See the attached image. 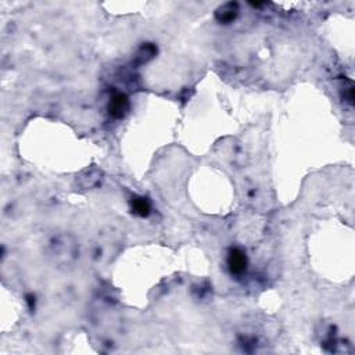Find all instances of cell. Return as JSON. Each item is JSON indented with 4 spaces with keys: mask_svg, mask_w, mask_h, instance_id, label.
Masks as SVG:
<instances>
[{
    "mask_svg": "<svg viewBox=\"0 0 355 355\" xmlns=\"http://www.w3.org/2000/svg\"><path fill=\"white\" fill-rule=\"evenodd\" d=\"M128 108V99L124 96V95H117L111 100V104H110V113L113 114L114 117H122Z\"/></svg>",
    "mask_w": 355,
    "mask_h": 355,
    "instance_id": "obj_2",
    "label": "cell"
},
{
    "mask_svg": "<svg viewBox=\"0 0 355 355\" xmlns=\"http://www.w3.org/2000/svg\"><path fill=\"white\" fill-rule=\"evenodd\" d=\"M134 210L136 214L145 216L150 211V204H149V201L146 199H136L134 201Z\"/></svg>",
    "mask_w": 355,
    "mask_h": 355,
    "instance_id": "obj_3",
    "label": "cell"
},
{
    "mask_svg": "<svg viewBox=\"0 0 355 355\" xmlns=\"http://www.w3.org/2000/svg\"><path fill=\"white\" fill-rule=\"evenodd\" d=\"M247 261H246V255L242 250H233L229 255V267L233 274H242L243 271L246 269Z\"/></svg>",
    "mask_w": 355,
    "mask_h": 355,
    "instance_id": "obj_1",
    "label": "cell"
}]
</instances>
